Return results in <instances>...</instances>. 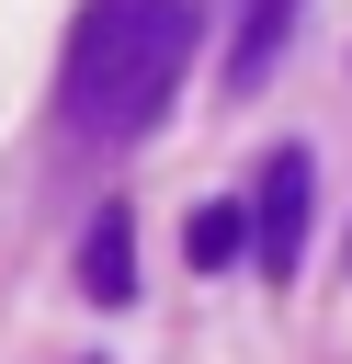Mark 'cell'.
I'll use <instances>...</instances> for the list:
<instances>
[{
	"label": "cell",
	"mask_w": 352,
	"mask_h": 364,
	"mask_svg": "<svg viewBox=\"0 0 352 364\" xmlns=\"http://www.w3.org/2000/svg\"><path fill=\"white\" fill-rule=\"evenodd\" d=\"M193 46H204V0H79L68 57H57V114H68V136L136 148V136L182 102Z\"/></svg>",
	"instance_id": "cell-1"
},
{
	"label": "cell",
	"mask_w": 352,
	"mask_h": 364,
	"mask_svg": "<svg viewBox=\"0 0 352 364\" xmlns=\"http://www.w3.org/2000/svg\"><path fill=\"white\" fill-rule=\"evenodd\" d=\"M307 205H318V171H307V148L284 136V148L250 171V228H261L250 262H261V273H295V262H307Z\"/></svg>",
	"instance_id": "cell-2"
},
{
	"label": "cell",
	"mask_w": 352,
	"mask_h": 364,
	"mask_svg": "<svg viewBox=\"0 0 352 364\" xmlns=\"http://www.w3.org/2000/svg\"><path fill=\"white\" fill-rule=\"evenodd\" d=\"M79 296H91V307H125V296H136V216H125V205H102V216L79 228Z\"/></svg>",
	"instance_id": "cell-3"
},
{
	"label": "cell",
	"mask_w": 352,
	"mask_h": 364,
	"mask_svg": "<svg viewBox=\"0 0 352 364\" xmlns=\"http://www.w3.org/2000/svg\"><path fill=\"white\" fill-rule=\"evenodd\" d=\"M295 23H307V0H238V46H227V91H261V80H273V57L295 46Z\"/></svg>",
	"instance_id": "cell-4"
},
{
	"label": "cell",
	"mask_w": 352,
	"mask_h": 364,
	"mask_svg": "<svg viewBox=\"0 0 352 364\" xmlns=\"http://www.w3.org/2000/svg\"><path fill=\"white\" fill-rule=\"evenodd\" d=\"M182 250H193V273H227V262H250V250H261V228H250V193H216V205H193Z\"/></svg>",
	"instance_id": "cell-5"
}]
</instances>
